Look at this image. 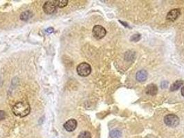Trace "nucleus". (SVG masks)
Segmentation results:
<instances>
[{"instance_id":"obj_1","label":"nucleus","mask_w":184,"mask_h":138,"mask_svg":"<svg viewBox=\"0 0 184 138\" xmlns=\"http://www.w3.org/2000/svg\"><path fill=\"white\" fill-rule=\"evenodd\" d=\"M30 105L26 102H19L16 103L13 107V113L17 117H26L30 113Z\"/></svg>"},{"instance_id":"obj_2","label":"nucleus","mask_w":184,"mask_h":138,"mask_svg":"<svg viewBox=\"0 0 184 138\" xmlns=\"http://www.w3.org/2000/svg\"><path fill=\"white\" fill-rule=\"evenodd\" d=\"M77 73L80 76L87 77L90 75L91 72V68L89 63L86 62L80 63L77 66Z\"/></svg>"},{"instance_id":"obj_3","label":"nucleus","mask_w":184,"mask_h":138,"mask_svg":"<svg viewBox=\"0 0 184 138\" xmlns=\"http://www.w3.org/2000/svg\"><path fill=\"white\" fill-rule=\"evenodd\" d=\"M164 122L168 126L170 127H176L179 125V119L174 114H169L165 117Z\"/></svg>"},{"instance_id":"obj_4","label":"nucleus","mask_w":184,"mask_h":138,"mask_svg":"<svg viewBox=\"0 0 184 138\" xmlns=\"http://www.w3.org/2000/svg\"><path fill=\"white\" fill-rule=\"evenodd\" d=\"M92 33L94 38L97 39H100L103 38L106 35L107 31L104 27L102 26L96 25L93 27V30H92Z\"/></svg>"},{"instance_id":"obj_5","label":"nucleus","mask_w":184,"mask_h":138,"mask_svg":"<svg viewBox=\"0 0 184 138\" xmlns=\"http://www.w3.org/2000/svg\"><path fill=\"white\" fill-rule=\"evenodd\" d=\"M56 4L55 1H47L43 6V10L46 14H53L56 10Z\"/></svg>"},{"instance_id":"obj_6","label":"nucleus","mask_w":184,"mask_h":138,"mask_svg":"<svg viewBox=\"0 0 184 138\" xmlns=\"http://www.w3.org/2000/svg\"><path fill=\"white\" fill-rule=\"evenodd\" d=\"M77 121L74 119H71L66 122L64 124V128L66 129V131L71 132L73 131L77 127Z\"/></svg>"},{"instance_id":"obj_7","label":"nucleus","mask_w":184,"mask_h":138,"mask_svg":"<svg viewBox=\"0 0 184 138\" xmlns=\"http://www.w3.org/2000/svg\"><path fill=\"white\" fill-rule=\"evenodd\" d=\"M180 14H181V10L178 9V8H177V9L171 10L168 13L166 18H167L168 20L173 21L176 20V19L178 18Z\"/></svg>"},{"instance_id":"obj_8","label":"nucleus","mask_w":184,"mask_h":138,"mask_svg":"<svg viewBox=\"0 0 184 138\" xmlns=\"http://www.w3.org/2000/svg\"><path fill=\"white\" fill-rule=\"evenodd\" d=\"M148 76V72L145 71V70H141V71L137 72V75H136V78H137V80L139 81V82H142L147 80Z\"/></svg>"},{"instance_id":"obj_9","label":"nucleus","mask_w":184,"mask_h":138,"mask_svg":"<svg viewBox=\"0 0 184 138\" xmlns=\"http://www.w3.org/2000/svg\"><path fill=\"white\" fill-rule=\"evenodd\" d=\"M157 91H158L157 86L154 84L148 85V86L146 87L145 89L146 93L150 95H155L157 93Z\"/></svg>"},{"instance_id":"obj_10","label":"nucleus","mask_w":184,"mask_h":138,"mask_svg":"<svg viewBox=\"0 0 184 138\" xmlns=\"http://www.w3.org/2000/svg\"><path fill=\"white\" fill-rule=\"evenodd\" d=\"M33 17V13L29 11V10H27V11H24L20 15V19L22 21H27L30 18H31Z\"/></svg>"},{"instance_id":"obj_11","label":"nucleus","mask_w":184,"mask_h":138,"mask_svg":"<svg viewBox=\"0 0 184 138\" xmlns=\"http://www.w3.org/2000/svg\"><path fill=\"white\" fill-rule=\"evenodd\" d=\"M183 84V81L182 80H177V82H175L170 87V91H174L178 90L180 87Z\"/></svg>"},{"instance_id":"obj_12","label":"nucleus","mask_w":184,"mask_h":138,"mask_svg":"<svg viewBox=\"0 0 184 138\" xmlns=\"http://www.w3.org/2000/svg\"><path fill=\"white\" fill-rule=\"evenodd\" d=\"M110 137L111 138H120L121 137V132L119 130H117V129H114V130H112L110 132Z\"/></svg>"},{"instance_id":"obj_13","label":"nucleus","mask_w":184,"mask_h":138,"mask_svg":"<svg viewBox=\"0 0 184 138\" xmlns=\"http://www.w3.org/2000/svg\"><path fill=\"white\" fill-rule=\"evenodd\" d=\"M56 6L58 8H65L66 6L68 4V0H58V1H56Z\"/></svg>"},{"instance_id":"obj_14","label":"nucleus","mask_w":184,"mask_h":138,"mask_svg":"<svg viewBox=\"0 0 184 138\" xmlns=\"http://www.w3.org/2000/svg\"><path fill=\"white\" fill-rule=\"evenodd\" d=\"M78 138H91V134L88 131H83L79 134Z\"/></svg>"},{"instance_id":"obj_15","label":"nucleus","mask_w":184,"mask_h":138,"mask_svg":"<svg viewBox=\"0 0 184 138\" xmlns=\"http://www.w3.org/2000/svg\"><path fill=\"white\" fill-rule=\"evenodd\" d=\"M140 39H141V35L136 34V35H134L131 37V41H138Z\"/></svg>"},{"instance_id":"obj_16","label":"nucleus","mask_w":184,"mask_h":138,"mask_svg":"<svg viewBox=\"0 0 184 138\" xmlns=\"http://www.w3.org/2000/svg\"><path fill=\"white\" fill-rule=\"evenodd\" d=\"M6 116V112L4 111H0V120H3L5 119Z\"/></svg>"},{"instance_id":"obj_17","label":"nucleus","mask_w":184,"mask_h":138,"mask_svg":"<svg viewBox=\"0 0 184 138\" xmlns=\"http://www.w3.org/2000/svg\"><path fill=\"white\" fill-rule=\"evenodd\" d=\"M46 32H48V33H52V32H54V30L53 28H48V29L46 30Z\"/></svg>"},{"instance_id":"obj_18","label":"nucleus","mask_w":184,"mask_h":138,"mask_svg":"<svg viewBox=\"0 0 184 138\" xmlns=\"http://www.w3.org/2000/svg\"><path fill=\"white\" fill-rule=\"evenodd\" d=\"M181 95H182L184 97V86L182 87V89H181Z\"/></svg>"},{"instance_id":"obj_19","label":"nucleus","mask_w":184,"mask_h":138,"mask_svg":"<svg viewBox=\"0 0 184 138\" xmlns=\"http://www.w3.org/2000/svg\"><path fill=\"white\" fill-rule=\"evenodd\" d=\"M2 84H3V81H2L1 77H0V87H1Z\"/></svg>"}]
</instances>
